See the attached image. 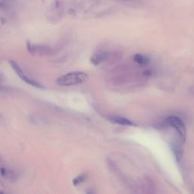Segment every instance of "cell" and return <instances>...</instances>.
<instances>
[{"label": "cell", "mask_w": 194, "mask_h": 194, "mask_svg": "<svg viewBox=\"0 0 194 194\" xmlns=\"http://www.w3.org/2000/svg\"><path fill=\"white\" fill-rule=\"evenodd\" d=\"M89 77L82 71H73L59 77L56 83L61 86H69L81 84L88 81Z\"/></svg>", "instance_id": "1"}, {"label": "cell", "mask_w": 194, "mask_h": 194, "mask_svg": "<svg viewBox=\"0 0 194 194\" xmlns=\"http://www.w3.org/2000/svg\"><path fill=\"white\" fill-rule=\"evenodd\" d=\"M166 124L170 127H173L179 134L183 143L185 142L187 137V128L181 119L176 116H169L166 119Z\"/></svg>", "instance_id": "2"}, {"label": "cell", "mask_w": 194, "mask_h": 194, "mask_svg": "<svg viewBox=\"0 0 194 194\" xmlns=\"http://www.w3.org/2000/svg\"><path fill=\"white\" fill-rule=\"evenodd\" d=\"M9 63H10V64H11V68L15 70L16 74H18L20 77H21V79L22 80V81H24V82L28 83L29 85H31V86H34V87L39 88V89H44V86H42L41 83L37 82V81H36L35 80L31 79V78H30L29 77L27 76L26 74H24V72L23 71V70L21 68V67H20V66L18 65V64H17L15 61L10 60Z\"/></svg>", "instance_id": "3"}, {"label": "cell", "mask_w": 194, "mask_h": 194, "mask_svg": "<svg viewBox=\"0 0 194 194\" xmlns=\"http://www.w3.org/2000/svg\"><path fill=\"white\" fill-rule=\"evenodd\" d=\"M108 119L112 123L116 124V125L128 126V127H136V126H137V124H135L132 121L129 120V119L126 118H124V117L118 116V115H111V116L108 117Z\"/></svg>", "instance_id": "4"}, {"label": "cell", "mask_w": 194, "mask_h": 194, "mask_svg": "<svg viewBox=\"0 0 194 194\" xmlns=\"http://www.w3.org/2000/svg\"><path fill=\"white\" fill-rule=\"evenodd\" d=\"M108 53L107 52H105V51H100V52H96L94 55L91 57L90 59V62L93 64H95V65H98V64H101L102 62H105L107 59H108Z\"/></svg>", "instance_id": "5"}, {"label": "cell", "mask_w": 194, "mask_h": 194, "mask_svg": "<svg viewBox=\"0 0 194 194\" xmlns=\"http://www.w3.org/2000/svg\"><path fill=\"white\" fill-rule=\"evenodd\" d=\"M134 62L141 66H146L149 63V59L146 55L141 54H136L134 57Z\"/></svg>", "instance_id": "6"}, {"label": "cell", "mask_w": 194, "mask_h": 194, "mask_svg": "<svg viewBox=\"0 0 194 194\" xmlns=\"http://www.w3.org/2000/svg\"><path fill=\"white\" fill-rule=\"evenodd\" d=\"M85 178H86V176L84 174L80 175V176L74 178V180H73V183H74V186H78V185L81 184V183H82L84 181Z\"/></svg>", "instance_id": "7"}, {"label": "cell", "mask_w": 194, "mask_h": 194, "mask_svg": "<svg viewBox=\"0 0 194 194\" xmlns=\"http://www.w3.org/2000/svg\"><path fill=\"white\" fill-rule=\"evenodd\" d=\"M122 1H127V0H122Z\"/></svg>", "instance_id": "8"}]
</instances>
